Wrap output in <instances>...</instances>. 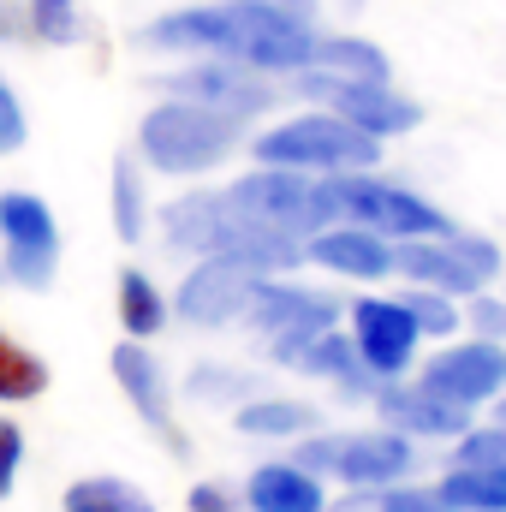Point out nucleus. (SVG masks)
Instances as JSON below:
<instances>
[{
    "label": "nucleus",
    "mask_w": 506,
    "mask_h": 512,
    "mask_svg": "<svg viewBox=\"0 0 506 512\" xmlns=\"http://www.w3.org/2000/svg\"><path fill=\"white\" fill-rule=\"evenodd\" d=\"M137 42L155 54H215L256 72H304L316 66L322 30L316 18L274 6V0H209V6L161 12L155 24L137 30Z\"/></svg>",
    "instance_id": "nucleus-1"
},
{
    "label": "nucleus",
    "mask_w": 506,
    "mask_h": 512,
    "mask_svg": "<svg viewBox=\"0 0 506 512\" xmlns=\"http://www.w3.org/2000/svg\"><path fill=\"white\" fill-rule=\"evenodd\" d=\"M167 245L191 256H227V262H245L251 274H292L304 268V239L280 233V227H262L256 215H245L227 191H191L167 209Z\"/></svg>",
    "instance_id": "nucleus-2"
},
{
    "label": "nucleus",
    "mask_w": 506,
    "mask_h": 512,
    "mask_svg": "<svg viewBox=\"0 0 506 512\" xmlns=\"http://www.w3.org/2000/svg\"><path fill=\"white\" fill-rule=\"evenodd\" d=\"M245 143V120L233 114H215L203 102H185V96H167L143 114L137 126V149L149 167L173 173V179H197L209 167H221L233 149Z\"/></svg>",
    "instance_id": "nucleus-3"
},
{
    "label": "nucleus",
    "mask_w": 506,
    "mask_h": 512,
    "mask_svg": "<svg viewBox=\"0 0 506 512\" xmlns=\"http://www.w3.org/2000/svg\"><path fill=\"white\" fill-rule=\"evenodd\" d=\"M251 155L262 167H298V173H370L381 161V137H370L364 126L328 114V108H310L298 120H280V126L256 131Z\"/></svg>",
    "instance_id": "nucleus-4"
},
{
    "label": "nucleus",
    "mask_w": 506,
    "mask_h": 512,
    "mask_svg": "<svg viewBox=\"0 0 506 512\" xmlns=\"http://www.w3.org/2000/svg\"><path fill=\"white\" fill-rule=\"evenodd\" d=\"M304 471L316 477H334L346 489H387V483H405L417 453H411V435L399 429H346V435H298V453H292Z\"/></svg>",
    "instance_id": "nucleus-5"
},
{
    "label": "nucleus",
    "mask_w": 506,
    "mask_h": 512,
    "mask_svg": "<svg viewBox=\"0 0 506 512\" xmlns=\"http://www.w3.org/2000/svg\"><path fill=\"white\" fill-rule=\"evenodd\" d=\"M227 197H233L245 215H256L262 227H280V233H292V239H310V233H322V227L340 221L328 179H322V173H298V167H262V161H256V173L233 179Z\"/></svg>",
    "instance_id": "nucleus-6"
},
{
    "label": "nucleus",
    "mask_w": 506,
    "mask_h": 512,
    "mask_svg": "<svg viewBox=\"0 0 506 512\" xmlns=\"http://www.w3.org/2000/svg\"><path fill=\"white\" fill-rule=\"evenodd\" d=\"M393 268L411 280V286H435L447 298H477L489 292V280L501 274V251L477 233H435V239H399L393 245Z\"/></svg>",
    "instance_id": "nucleus-7"
},
{
    "label": "nucleus",
    "mask_w": 506,
    "mask_h": 512,
    "mask_svg": "<svg viewBox=\"0 0 506 512\" xmlns=\"http://www.w3.org/2000/svg\"><path fill=\"white\" fill-rule=\"evenodd\" d=\"M328 191H334L340 221L370 227V233L393 239V245H399V239H435V233L453 227L429 197H417V191H405V185H387L376 173H334Z\"/></svg>",
    "instance_id": "nucleus-8"
},
{
    "label": "nucleus",
    "mask_w": 506,
    "mask_h": 512,
    "mask_svg": "<svg viewBox=\"0 0 506 512\" xmlns=\"http://www.w3.org/2000/svg\"><path fill=\"white\" fill-rule=\"evenodd\" d=\"M292 84H298V96L304 102H316V108H328V114H340V120H352V126H364L370 137H405V131L423 126V108L411 102V96H399L387 78H340V72H292Z\"/></svg>",
    "instance_id": "nucleus-9"
},
{
    "label": "nucleus",
    "mask_w": 506,
    "mask_h": 512,
    "mask_svg": "<svg viewBox=\"0 0 506 512\" xmlns=\"http://www.w3.org/2000/svg\"><path fill=\"white\" fill-rule=\"evenodd\" d=\"M0 268L24 292H48L60 274V227L36 191H0Z\"/></svg>",
    "instance_id": "nucleus-10"
},
{
    "label": "nucleus",
    "mask_w": 506,
    "mask_h": 512,
    "mask_svg": "<svg viewBox=\"0 0 506 512\" xmlns=\"http://www.w3.org/2000/svg\"><path fill=\"white\" fill-rule=\"evenodd\" d=\"M167 96H185V102H203L215 114H233V120H256L274 108V84L268 72L239 66V60H215V54H197L185 72H167L161 78Z\"/></svg>",
    "instance_id": "nucleus-11"
},
{
    "label": "nucleus",
    "mask_w": 506,
    "mask_h": 512,
    "mask_svg": "<svg viewBox=\"0 0 506 512\" xmlns=\"http://www.w3.org/2000/svg\"><path fill=\"white\" fill-rule=\"evenodd\" d=\"M417 340H423V328H417L405 298H358L352 304V346L376 382H399L411 370Z\"/></svg>",
    "instance_id": "nucleus-12"
},
{
    "label": "nucleus",
    "mask_w": 506,
    "mask_h": 512,
    "mask_svg": "<svg viewBox=\"0 0 506 512\" xmlns=\"http://www.w3.org/2000/svg\"><path fill=\"white\" fill-rule=\"evenodd\" d=\"M256 280H262V274H251L245 262L203 256V262L185 274V286H179V298H173V316L191 322V328H227V322H245Z\"/></svg>",
    "instance_id": "nucleus-13"
},
{
    "label": "nucleus",
    "mask_w": 506,
    "mask_h": 512,
    "mask_svg": "<svg viewBox=\"0 0 506 512\" xmlns=\"http://www.w3.org/2000/svg\"><path fill=\"white\" fill-rule=\"evenodd\" d=\"M268 346H274V364H280V370H292V376H316V382H334V387H346V393H370V399H376L381 382L358 364L352 334H340L334 322H328V328L280 334V340H268Z\"/></svg>",
    "instance_id": "nucleus-14"
},
{
    "label": "nucleus",
    "mask_w": 506,
    "mask_h": 512,
    "mask_svg": "<svg viewBox=\"0 0 506 512\" xmlns=\"http://www.w3.org/2000/svg\"><path fill=\"white\" fill-rule=\"evenodd\" d=\"M423 387H435L441 399H459V405H489L506 393V346L495 340H459V346H441L429 364H423Z\"/></svg>",
    "instance_id": "nucleus-15"
},
{
    "label": "nucleus",
    "mask_w": 506,
    "mask_h": 512,
    "mask_svg": "<svg viewBox=\"0 0 506 512\" xmlns=\"http://www.w3.org/2000/svg\"><path fill=\"white\" fill-rule=\"evenodd\" d=\"M108 370H114V382L126 393V405L161 435V441H173L179 453H185V429L173 423V387H167V370H161V358L143 346V340H120L114 352H108Z\"/></svg>",
    "instance_id": "nucleus-16"
},
{
    "label": "nucleus",
    "mask_w": 506,
    "mask_h": 512,
    "mask_svg": "<svg viewBox=\"0 0 506 512\" xmlns=\"http://www.w3.org/2000/svg\"><path fill=\"white\" fill-rule=\"evenodd\" d=\"M376 411L387 429H399V435H423V441H459L465 429H471V405H459V399H441L435 387L423 382H381L376 387Z\"/></svg>",
    "instance_id": "nucleus-17"
},
{
    "label": "nucleus",
    "mask_w": 506,
    "mask_h": 512,
    "mask_svg": "<svg viewBox=\"0 0 506 512\" xmlns=\"http://www.w3.org/2000/svg\"><path fill=\"white\" fill-rule=\"evenodd\" d=\"M334 316H340V304L328 292L292 286L286 274H262L251 292V310H245V322L262 340H280V334H298V328H328Z\"/></svg>",
    "instance_id": "nucleus-18"
},
{
    "label": "nucleus",
    "mask_w": 506,
    "mask_h": 512,
    "mask_svg": "<svg viewBox=\"0 0 506 512\" xmlns=\"http://www.w3.org/2000/svg\"><path fill=\"white\" fill-rule=\"evenodd\" d=\"M304 256L328 274H346V280H387L393 274V239H381L370 227H352V221H334V227L310 233Z\"/></svg>",
    "instance_id": "nucleus-19"
},
{
    "label": "nucleus",
    "mask_w": 506,
    "mask_h": 512,
    "mask_svg": "<svg viewBox=\"0 0 506 512\" xmlns=\"http://www.w3.org/2000/svg\"><path fill=\"white\" fill-rule=\"evenodd\" d=\"M245 507L251 512H328V495H322L316 471H304L298 459H274V465H256L251 471Z\"/></svg>",
    "instance_id": "nucleus-20"
},
{
    "label": "nucleus",
    "mask_w": 506,
    "mask_h": 512,
    "mask_svg": "<svg viewBox=\"0 0 506 512\" xmlns=\"http://www.w3.org/2000/svg\"><path fill=\"white\" fill-rule=\"evenodd\" d=\"M233 423H239V435H256V441H286V435H310L316 429V405L256 393V399H245L233 411Z\"/></svg>",
    "instance_id": "nucleus-21"
},
{
    "label": "nucleus",
    "mask_w": 506,
    "mask_h": 512,
    "mask_svg": "<svg viewBox=\"0 0 506 512\" xmlns=\"http://www.w3.org/2000/svg\"><path fill=\"white\" fill-rule=\"evenodd\" d=\"M167 316H173V304L161 298V286L143 268H126L120 274V328H126L131 340H149V334L167 328Z\"/></svg>",
    "instance_id": "nucleus-22"
},
{
    "label": "nucleus",
    "mask_w": 506,
    "mask_h": 512,
    "mask_svg": "<svg viewBox=\"0 0 506 512\" xmlns=\"http://www.w3.org/2000/svg\"><path fill=\"white\" fill-rule=\"evenodd\" d=\"M441 501H447V512H506V471L453 465L441 477Z\"/></svg>",
    "instance_id": "nucleus-23"
},
{
    "label": "nucleus",
    "mask_w": 506,
    "mask_h": 512,
    "mask_svg": "<svg viewBox=\"0 0 506 512\" xmlns=\"http://www.w3.org/2000/svg\"><path fill=\"white\" fill-rule=\"evenodd\" d=\"M60 512H155V501L126 477H78L66 489Z\"/></svg>",
    "instance_id": "nucleus-24"
},
{
    "label": "nucleus",
    "mask_w": 506,
    "mask_h": 512,
    "mask_svg": "<svg viewBox=\"0 0 506 512\" xmlns=\"http://www.w3.org/2000/svg\"><path fill=\"white\" fill-rule=\"evenodd\" d=\"M304 72H340V78H387V54L364 36H322L316 42V66Z\"/></svg>",
    "instance_id": "nucleus-25"
},
{
    "label": "nucleus",
    "mask_w": 506,
    "mask_h": 512,
    "mask_svg": "<svg viewBox=\"0 0 506 512\" xmlns=\"http://www.w3.org/2000/svg\"><path fill=\"white\" fill-rule=\"evenodd\" d=\"M42 393H48V364L30 346H18L12 334H0V405H24Z\"/></svg>",
    "instance_id": "nucleus-26"
},
{
    "label": "nucleus",
    "mask_w": 506,
    "mask_h": 512,
    "mask_svg": "<svg viewBox=\"0 0 506 512\" xmlns=\"http://www.w3.org/2000/svg\"><path fill=\"white\" fill-rule=\"evenodd\" d=\"M108 191H114V233L126 239V245H137L143 239V167L137 161H114V179H108Z\"/></svg>",
    "instance_id": "nucleus-27"
},
{
    "label": "nucleus",
    "mask_w": 506,
    "mask_h": 512,
    "mask_svg": "<svg viewBox=\"0 0 506 512\" xmlns=\"http://www.w3.org/2000/svg\"><path fill=\"white\" fill-rule=\"evenodd\" d=\"M191 399H203V405H245L256 399V376L251 370H227V364H203V370H191Z\"/></svg>",
    "instance_id": "nucleus-28"
},
{
    "label": "nucleus",
    "mask_w": 506,
    "mask_h": 512,
    "mask_svg": "<svg viewBox=\"0 0 506 512\" xmlns=\"http://www.w3.org/2000/svg\"><path fill=\"white\" fill-rule=\"evenodd\" d=\"M30 36L36 42H54V48H72L84 36L78 0H30Z\"/></svg>",
    "instance_id": "nucleus-29"
},
{
    "label": "nucleus",
    "mask_w": 506,
    "mask_h": 512,
    "mask_svg": "<svg viewBox=\"0 0 506 512\" xmlns=\"http://www.w3.org/2000/svg\"><path fill=\"white\" fill-rule=\"evenodd\" d=\"M453 465H483V471H506V423H483V429H465L453 441Z\"/></svg>",
    "instance_id": "nucleus-30"
},
{
    "label": "nucleus",
    "mask_w": 506,
    "mask_h": 512,
    "mask_svg": "<svg viewBox=\"0 0 506 512\" xmlns=\"http://www.w3.org/2000/svg\"><path fill=\"white\" fill-rule=\"evenodd\" d=\"M405 304H411V316H417L423 334H453V328H459V298H447V292H435V286L405 292Z\"/></svg>",
    "instance_id": "nucleus-31"
},
{
    "label": "nucleus",
    "mask_w": 506,
    "mask_h": 512,
    "mask_svg": "<svg viewBox=\"0 0 506 512\" xmlns=\"http://www.w3.org/2000/svg\"><path fill=\"white\" fill-rule=\"evenodd\" d=\"M24 143H30V114H24L18 90L6 84V72H0V155H18Z\"/></svg>",
    "instance_id": "nucleus-32"
},
{
    "label": "nucleus",
    "mask_w": 506,
    "mask_h": 512,
    "mask_svg": "<svg viewBox=\"0 0 506 512\" xmlns=\"http://www.w3.org/2000/svg\"><path fill=\"white\" fill-rule=\"evenodd\" d=\"M370 512H447V501H441V489H399V483H387L370 501Z\"/></svg>",
    "instance_id": "nucleus-33"
},
{
    "label": "nucleus",
    "mask_w": 506,
    "mask_h": 512,
    "mask_svg": "<svg viewBox=\"0 0 506 512\" xmlns=\"http://www.w3.org/2000/svg\"><path fill=\"white\" fill-rule=\"evenodd\" d=\"M18 471H24V429L12 417H0V501H12Z\"/></svg>",
    "instance_id": "nucleus-34"
},
{
    "label": "nucleus",
    "mask_w": 506,
    "mask_h": 512,
    "mask_svg": "<svg viewBox=\"0 0 506 512\" xmlns=\"http://www.w3.org/2000/svg\"><path fill=\"white\" fill-rule=\"evenodd\" d=\"M465 316H471V328H477L483 340H495V346H506V298H489V292H477Z\"/></svg>",
    "instance_id": "nucleus-35"
},
{
    "label": "nucleus",
    "mask_w": 506,
    "mask_h": 512,
    "mask_svg": "<svg viewBox=\"0 0 506 512\" xmlns=\"http://www.w3.org/2000/svg\"><path fill=\"white\" fill-rule=\"evenodd\" d=\"M185 512H245V507H239V495L227 483H197L185 495Z\"/></svg>",
    "instance_id": "nucleus-36"
},
{
    "label": "nucleus",
    "mask_w": 506,
    "mask_h": 512,
    "mask_svg": "<svg viewBox=\"0 0 506 512\" xmlns=\"http://www.w3.org/2000/svg\"><path fill=\"white\" fill-rule=\"evenodd\" d=\"M30 36V0H0V42H24Z\"/></svg>",
    "instance_id": "nucleus-37"
},
{
    "label": "nucleus",
    "mask_w": 506,
    "mask_h": 512,
    "mask_svg": "<svg viewBox=\"0 0 506 512\" xmlns=\"http://www.w3.org/2000/svg\"><path fill=\"white\" fill-rule=\"evenodd\" d=\"M274 6H292V12H304V18H316V0H274Z\"/></svg>",
    "instance_id": "nucleus-38"
},
{
    "label": "nucleus",
    "mask_w": 506,
    "mask_h": 512,
    "mask_svg": "<svg viewBox=\"0 0 506 512\" xmlns=\"http://www.w3.org/2000/svg\"><path fill=\"white\" fill-rule=\"evenodd\" d=\"M495 417H501V423H506V393H501V405H495Z\"/></svg>",
    "instance_id": "nucleus-39"
}]
</instances>
